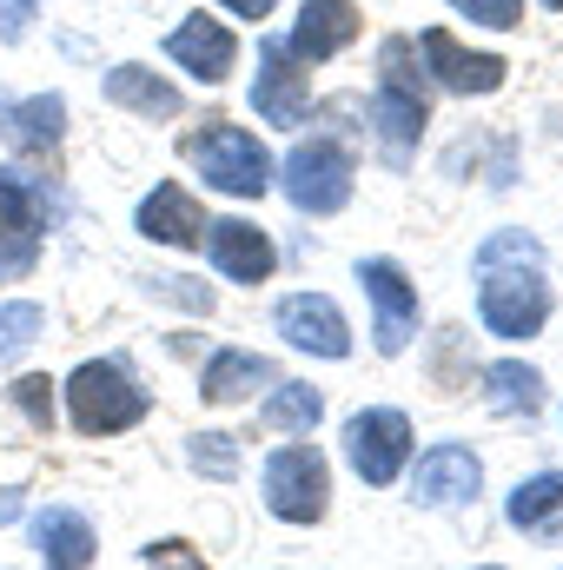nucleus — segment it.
<instances>
[{"label":"nucleus","mask_w":563,"mask_h":570,"mask_svg":"<svg viewBox=\"0 0 563 570\" xmlns=\"http://www.w3.org/2000/svg\"><path fill=\"white\" fill-rule=\"evenodd\" d=\"M424 120H431V107H424L418 47H412L405 33H392V40L378 47V94H372V127H378V140H385V153H392V159H405V153L424 140Z\"/></svg>","instance_id":"nucleus-1"},{"label":"nucleus","mask_w":563,"mask_h":570,"mask_svg":"<svg viewBox=\"0 0 563 570\" xmlns=\"http://www.w3.org/2000/svg\"><path fill=\"white\" fill-rule=\"evenodd\" d=\"M60 213H67V199H60L47 179H27V173L0 166V285L20 279V273H33L40 239H47V226H53Z\"/></svg>","instance_id":"nucleus-2"},{"label":"nucleus","mask_w":563,"mask_h":570,"mask_svg":"<svg viewBox=\"0 0 563 570\" xmlns=\"http://www.w3.org/2000/svg\"><path fill=\"white\" fill-rule=\"evenodd\" d=\"M67 412H73V425L87 438H113V431H134L146 419V392L113 358H87L67 379Z\"/></svg>","instance_id":"nucleus-3"},{"label":"nucleus","mask_w":563,"mask_h":570,"mask_svg":"<svg viewBox=\"0 0 563 570\" xmlns=\"http://www.w3.org/2000/svg\"><path fill=\"white\" fill-rule=\"evenodd\" d=\"M186 159L199 166V179L206 186H219V193H233V199H259L266 186H273V159H266V146L253 140L246 127H206V134H192L186 140Z\"/></svg>","instance_id":"nucleus-4"},{"label":"nucleus","mask_w":563,"mask_h":570,"mask_svg":"<svg viewBox=\"0 0 563 570\" xmlns=\"http://www.w3.org/2000/svg\"><path fill=\"white\" fill-rule=\"evenodd\" d=\"M285 199L298 206V213H338L345 199H352V153L332 140V134H318V140H298L285 153Z\"/></svg>","instance_id":"nucleus-5"},{"label":"nucleus","mask_w":563,"mask_h":570,"mask_svg":"<svg viewBox=\"0 0 563 570\" xmlns=\"http://www.w3.org/2000/svg\"><path fill=\"white\" fill-rule=\"evenodd\" d=\"M266 504L285 524H318L332 504V471L318 458V444H285L266 458Z\"/></svg>","instance_id":"nucleus-6"},{"label":"nucleus","mask_w":563,"mask_h":570,"mask_svg":"<svg viewBox=\"0 0 563 570\" xmlns=\"http://www.w3.org/2000/svg\"><path fill=\"white\" fill-rule=\"evenodd\" d=\"M477 318L497 332V338H537L544 318H551V285L531 273H484L477 285Z\"/></svg>","instance_id":"nucleus-7"},{"label":"nucleus","mask_w":563,"mask_h":570,"mask_svg":"<svg viewBox=\"0 0 563 570\" xmlns=\"http://www.w3.org/2000/svg\"><path fill=\"white\" fill-rule=\"evenodd\" d=\"M345 458L365 484H392L412 458V419L392 412V405H372V412L345 419Z\"/></svg>","instance_id":"nucleus-8"},{"label":"nucleus","mask_w":563,"mask_h":570,"mask_svg":"<svg viewBox=\"0 0 563 570\" xmlns=\"http://www.w3.org/2000/svg\"><path fill=\"white\" fill-rule=\"evenodd\" d=\"M358 285L372 298V338H378V352L398 358L412 345V332H418V285L405 279L392 259H365L358 266Z\"/></svg>","instance_id":"nucleus-9"},{"label":"nucleus","mask_w":563,"mask_h":570,"mask_svg":"<svg viewBox=\"0 0 563 570\" xmlns=\"http://www.w3.org/2000/svg\"><path fill=\"white\" fill-rule=\"evenodd\" d=\"M279 338L312 358H352V325L325 292H292L279 305Z\"/></svg>","instance_id":"nucleus-10"},{"label":"nucleus","mask_w":563,"mask_h":570,"mask_svg":"<svg viewBox=\"0 0 563 570\" xmlns=\"http://www.w3.org/2000/svg\"><path fill=\"white\" fill-rule=\"evenodd\" d=\"M253 107L266 127H305L312 114V94H305V73L292 67L285 40H259V80H253Z\"/></svg>","instance_id":"nucleus-11"},{"label":"nucleus","mask_w":563,"mask_h":570,"mask_svg":"<svg viewBox=\"0 0 563 570\" xmlns=\"http://www.w3.org/2000/svg\"><path fill=\"white\" fill-rule=\"evenodd\" d=\"M199 246H206V259H213L226 279H239V285H266L273 279V266H279L273 239H266L253 219H213Z\"/></svg>","instance_id":"nucleus-12"},{"label":"nucleus","mask_w":563,"mask_h":570,"mask_svg":"<svg viewBox=\"0 0 563 570\" xmlns=\"http://www.w3.org/2000/svg\"><path fill=\"white\" fill-rule=\"evenodd\" d=\"M418 47H424V73H431L437 87H451V94H497L504 73H511L497 53H464L444 27H424Z\"/></svg>","instance_id":"nucleus-13"},{"label":"nucleus","mask_w":563,"mask_h":570,"mask_svg":"<svg viewBox=\"0 0 563 570\" xmlns=\"http://www.w3.org/2000/svg\"><path fill=\"white\" fill-rule=\"evenodd\" d=\"M166 53H172L186 73H199L206 87H219V80L239 67V40H233L219 20H206V13H186V20L166 33Z\"/></svg>","instance_id":"nucleus-14"},{"label":"nucleus","mask_w":563,"mask_h":570,"mask_svg":"<svg viewBox=\"0 0 563 570\" xmlns=\"http://www.w3.org/2000/svg\"><path fill=\"white\" fill-rule=\"evenodd\" d=\"M477 484H484V464L464 444H431L418 458V471H412L418 504H464V498H477Z\"/></svg>","instance_id":"nucleus-15"},{"label":"nucleus","mask_w":563,"mask_h":570,"mask_svg":"<svg viewBox=\"0 0 563 570\" xmlns=\"http://www.w3.org/2000/svg\"><path fill=\"white\" fill-rule=\"evenodd\" d=\"M140 233L159 239V246H199L206 239V213H199V199L179 179H159L140 199Z\"/></svg>","instance_id":"nucleus-16"},{"label":"nucleus","mask_w":563,"mask_h":570,"mask_svg":"<svg viewBox=\"0 0 563 570\" xmlns=\"http://www.w3.org/2000/svg\"><path fill=\"white\" fill-rule=\"evenodd\" d=\"M352 33H358V7L352 0H305L285 53L292 60H332L338 47H352Z\"/></svg>","instance_id":"nucleus-17"},{"label":"nucleus","mask_w":563,"mask_h":570,"mask_svg":"<svg viewBox=\"0 0 563 570\" xmlns=\"http://www.w3.org/2000/svg\"><path fill=\"white\" fill-rule=\"evenodd\" d=\"M33 551H40V570H87L100 544H93V524H87L80 511L47 504V511L33 518Z\"/></svg>","instance_id":"nucleus-18"},{"label":"nucleus","mask_w":563,"mask_h":570,"mask_svg":"<svg viewBox=\"0 0 563 570\" xmlns=\"http://www.w3.org/2000/svg\"><path fill=\"white\" fill-rule=\"evenodd\" d=\"M259 385H279V372H273V358L239 352V345L213 352V365H206V379H199V392H206L213 405H239V399H253Z\"/></svg>","instance_id":"nucleus-19"},{"label":"nucleus","mask_w":563,"mask_h":570,"mask_svg":"<svg viewBox=\"0 0 563 570\" xmlns=\"http://www.w3.org/2000/svg\"><path fill=\"white\" fill-rule=\"evenodd\" d=\"M107 100L127 107V114H140V120H172L179 114V87H166L152 67H134V60L107 73Z\"/></svg>","instance_id":"nucleus-20"},{"label":"nucleus","mask_w":563,"mask_h":570,"mask_svg":"<svg viewBox=\"0 0 563 570\" xmlns=\"http://www.w3.org/2000/svg\"><path fill=\"white\" fill-rule=\"evenodd\" d=\"M0 127H7L13 146H53L67 134V100L60 94H33L20 107H0Z\"/></svg>","instance_id":"nucleus-21"},{"label":"nucleus","mask_w":563,"mask_h":570,"mask_svg":"<svg viewBox=\"0 0 563 570\" xmlns=\"http://www.w3.org/2000/svg\"><path fill=\"white\" fill-rule=\"evenodd\" d=\"M484 392H491V412H504V419H531L544 405V379L531 365H517V358H497L484 372Z\"/></svg>","instance_id":"nucleus-22"},{"label":"nucleus","mask_w":563,"mask_h":570,"mask_svg":"<svg viewBox=\"0 0 563 570\" xmlns=\"http://www.w3.org/2000/svg\"><path fill=\"white\" fill-rule=\"evenodd\" d=\"M557 511H563V478H557V471L524 478V484L511 491V524H517V531H544Z\"/></svg>","instance_id":"nucleus-23"},{"label":"nucleus","mask_w":563,"mask_h":570,"mask_svg":"<svg viewBox=\"0 0 563 570\" xmlns=\"http://www.w3.org/2000/svg\"><path fill=\"white\" fill-rule=\"evenodd\" d=\"M273 431H312L325 419V399L312 392V385H279L273 399H266V412H259Z\"/></svg>","instance_id":"nucleus-24"},{"label":"nucleus","mask_w":563,"mask_h":570,"mask_svg":"<svg viewBox=\"0 0 563 570\" xmlns=\"http://www.w3.org/2000/svg\"><path fill=\"white\" fill-rule=\"evenodd\" d=\"M47 332V312L33 305V298H13V305H0V365L7 358H20L33 338Z\"/></svg>","instance_id":"nucleus-25"},{"label":"nucleus","mask_w":563,"mask_h":570,"mask_svg":"<svg viewBox=\"0 0 563 570\" xmlns=\"http://www.w3.org/2000/svg\"><path fill=\"white\" fill-rule=\"evenodd\" d=\"M186 444H192L186 458H192L199 478H213V484H233V478H239V451H233L226 431H199V438H186Z\"/></svg>","instance_id":"nucleus-26"},{"label":"nucleus","mask_w":563,"mask_h":570,"mask_svg":"<svg viewBox=\"0 0 563 570\" xmlns=\"http://www.w3.org/2000/svg\"><path fill=\"white\" fill-rule=\"evenodd\" d=\"M504 259H524V266H537L544 253H537V239H524V233H497V239H484V246H477V266H484V273H497Z\"/></svg>","instance_id":"nucleus-27"},{"label":"nucleus","mask_w":563,"mask_h":570,"mask_svg":"<svg viewBox=\"0 0 563 570\" xmlns=\"http://www.w3.org/2000/svg\"><path fill=\"white\" fill-rule=\"evenodd\" d=\"M13 405L47 431V425H53V379H40V372H33V379H20V385H13Z\"/></svg>","instance_id":"nucleus-28"},{"label":"nucleus","mask_w":563,"mask_h":570,"mask_svg":"<svg viewBox=\"0 0 563 570\" xmlns=\"http://www.w3.org/2000/svg\"><path fill=\"white\" fill-rule=\"evenodd\" d=\"M457 13H471L477 27H524V0H451Z\"/></svg>","instance_id":"nucleus-29"},{"label":"nucleus","mask_w":563,"mask_h":570,"mask_svg":"<svg viewBox=\"0 0 563 570\" xmlns=\"http://www.w3.org/2000/svg\"><path fill=\"white\" fill-rule=\"evenodd\" d=\"M146 564L152 570H199V558H192L179 538H166V544H146Z\"/></svg>","instance_id":"nucleus-30"},{"label":"nucleus","mask_w":563,"mask_h":570,"mask_svg":"<svg viewBox=\"0 0 563 570\" xmlns=\"http://www.w3.org/2000/svg\"><path fill=\"white\" fill-rule=\"evenodd\" d=\"M27 20H33V0H0V40H7V47L27 33Z\"/></svg>","instance_id":"nucleus-31"},{"label":"nucleus","mask_w":563,"mask_h":570,"mask_svg":"<svg viewBox=\"0 0 563 570\" xmlns=\"http://www.w3.org/2000/svg\"><path fill=\"white\" fill-rule=\"evenodd\" d=\"M219 7H233V13H239V20H266V13H273V7H279V0H219Z\"/></svg>","instance_id":"nucleus-32"},{"label":"nucleus","mask_w":563,"mask_h":570,"mask_svg":"<svg viewBox=\"0 0 563 570\" xmlns=\"http://www.w3.org/2000/svg\"><path fill=\"white\" fill-rule=\"evenodd\" d=\"M544 7H563V0H544Z\"/></svg>","instance_id":"nucleus-33"},{"label":"nucleus","mask_w":563,"mask_h":570,"mask_svg":"<svg viewBox=\"0 0 563 570\" xmlns=\"http://www.w3.org/2000/svg\"><path fill=\"white\" fill-rule=\"evenodd\" d=\"M484 570H497V564H484Z\"/></svg>","instance_id":"nucleus-34"}]
</instances>
